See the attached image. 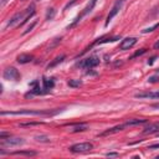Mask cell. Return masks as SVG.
<instances>
[{
  "instance_id": "1",
  "label": "cell",
  "mask_w": 159,
  "mask_h": 159,
  "mask_svg": "<svg viewBox=\"0 0 159 159\" xmlns=\"http://www.w3.org/2000/svg\"><path fill=\"white\" fill-rule=\"evenodd\" d=\"M59 111L50 112V111H31V109H25V111H13V112H1V116H51L57 113Z\"/></svg>"
},
{
  "instance_id": "2",
  "label": "cell",
  "mask_w": 159,
  "mask_h": 159,
  "mask_svg": "<svg viewBox=\"0 0 159 159\" xmlns=\"http://www.w3.org/2000/svg\"><path fill=\"white\" fill-rule=\"evenodd\" d=\"M93 149L92 143L90 142H83V143H77L70 147V152L72 153H85V152H90Z\"/></svg>"
},
{
  "instance_id": "3",
  "label": "cell",
  "mask_w": 159,
  "mask_h": 159,
  "mask_svg": "<svg viewBox=\"0 0 159 159\" xmlns=\"http://www.w3.org/2000/svg\"><path fill=\"white\" fill-rule=\"evenodd\" d=\"M98 65H100V59H98L97 56L87 57V59L82 60V61L78 63V66L82 67V69H93V67H96Z\"/></svg>"
},
{
  "instance_id": "4",
  "label": "cell",
  "mask_w": 159,
  "mask_h": 159,
  "mask_svg": "<svg viewBox=\"0 0 159 159\" xmlns=\"http://www.w3.org/2000/svg\"><path fill=\"white\" fill-rule=\"evenodd\" d=\"M3 77L5 80H9V81L10 80L11 81H19L20 80V73L15 67H7V69L4 70Z\"/></svg>"
},
{
  "instance_id": "5",
  "label": "cell",
  "mask_w": 159,
  "mask_h": 159,
  "mask_svg": "<svg viewBox=\"0 0 159 159\" xmlns=\"http://www.w3.org/2000/svg\"><path fill=\"white\" fill-rule=\"evenodd\" d=\"M96 3H97V0H91V3L88 4V5H87L86 7H85V9H83V11H82V13H81V15H78V16L76 18V19H75V21L72 22V24H71V25H69V26H67V29H71V28H73V26L75 25H76L77 24V22L80 21V20H81V19L83 18V16H85V15H87V14H88V13H91V11H92V9H93V7H94V5H96Z\"/></svg>"
},
{
  "instance_id": "6",
  "label": "cell",
  "mask_w": 159,
  "mask_h": 159,
  "mask_svg": "<svg viewBox=\"0 0 159 159\" xmlns=\"http://www.w3.org/2000/svg\"><path fill=\"white\" fill-rule=\"evenodd\" d=\"M122 3H123V0H117V1L115 3V5H113V7L111 9V11H109V14L107 15V20H106V25H108V24H109V21H111L112 19L115 18L116 15L119 13L121 7H122Z\"/></svg>"
},
{
  "instance_id": "7",
  "label": "cell",
  "mask_w": 159,
  "mask_h": 159,
  "mask_svg": "<svg viewBox=\"0 0 159 159\" xmlns=\"http://www.w3.org/2000/svg\"><path fill=\"white\" fill-rule=\"evenodd\" d=\"M137 44V37H126V39L122 40V42L119 45V50L122 51H126V50H129Z\"/></svg>"
},
{
  "instance_id": "8",
  "label": "cell",
  "mask_w": 159,
  "mask_h": 159,
  "mask_svg": "<svg viewBox=\"0 0 159 159\" xmlns=\"http://www.w3.org/2000/svg\"><path fill=\"white\" fill-rule=\"evenodd\" d=\"M126 127H129V126H128V123H127V122H124V123H122V124H118V126H116V127H113V128H109V129L104 131L101 135H107V134L117 133V132H119V131H123Z\"/></svg>"
},
{
  "instance_id": "9",
  "label": "cell",
  "mask_w": 159,
  "mask_h": 159,
  "mask_svg": "<svg viewBox=\"0 0 159 159\" xmlns=\"http://www.w3.org/2000/svg\"><path fill=\"white\" fill-rule=\"evenodd\" d=\"M24 143V139L22 138H6V139H4L3 138V144L4 146H20V144H22Z\"/></svg>"
},
{
  "instance_id": "10",
  "label": "cell",
  "mask_w": 159,
  "mask_h": 159,
  "mask_svg": "<svg viewBox=\"0 0 159 159\" xmlns=\"http://www.w3.org/2000/svg\"><path fill=\"white\" fill-rule=\"evenodd\" d=\"M137 98H159V91L157 92H143L135 94Z\"/></svg>"
},
{
  "instance_id": "11",
  "label": "cell",
  "mask_w": 159,
  "mask_h": 159,
  "mask_svg": "<svg viewBox=\"0 0 159 159\" xmlns=\"http://www.w3.org/2000/svg\"><path fill=\"white\" fill-rule=\"evenodd\" d=\"M32 55H29V54H21L18 56V62L19 63H29L32 61Z\"/></svg>"
},
{
  "instance_id": "12",
  "label": "cell",
  "mask_w": 159,
  "mask_h": 159,
  "mask_svg": "<svg viewBox=\"0 0 159 159\" xmlns=\"http://www.w3.org/2000/svg\"><path fill=\"white\" fill-rule=\"evenodd\" d=\"M42 83H44V88L46 90V91L52 90V88H54V86H55L54 78H46V77H44L42 78Z\"/></svg>"
},
{
  "instance_id": "13",
  "label": "cell",
  "mask_w": 159,
  "mask_h": 159,
  "mask_svg": "<svg viewBox=\"0 0 159 159\" xmlns=\"http://www.w3.org/2000/svg\"><path fill=\"white\" fill-rule=\"evenodd\" d=\"M66 59V56L65 55H61V56H57L56 59H54V61H51L50 63L47 65V70H50V69H52V67H55V66H57L59 63H61L63 60Z\"/></svg>"
},
{
  "instance_id": "14",
  "label": "cell",
  "mask_w": 159,
  "mask_h": 159,
  "mask_svg": "<svg viewBox=\"0 0 159 159\" xmlns=\"http://www.w3.org/2000/svg\"><path fill=\"white\" fill-rule=\"evenodd\" d=\"M11 154L14 156H28V157H32V156H36V152L34 150H18V152H13Z\"/></svg>"
},
{
  "instance_id": "15",
  "label": "cell",
  "mask_w": 159,
  "mask_h": 159,
  "mask_svg": "<svg viewBox=\"0 0 159 159\" xmlns=\"http://www.w3.org/2000/svg\"><path fill=\"white\" fill-rule=\"evenodd\" d=\"M158 131H159V126H158V124H150L149 127L144 128L143 133H144V134H150V133H154V132H158Z\"/></svg>"
},
{
  "instance_id": "16",
  "label": "cell",
  "mask_w": 159,
  "mask_h": 159,
  "mask_svg": "<svg viewBox=\"0 0 159 159\" xmlns=\"http://www.w3.org/2000/svg\"><path fill=\"white\" fill-rule=\"evenodd\" d=\"M69 86L70 87H80L82 86V81H80V80H70L69 81Z\"/></svg>"
},
{
  "instance_id": "17",
  "label": "cell",
  "mask_w": 159,
  "mask_h": 159,
  "mask_svg": "<svg viewBox=\"0 0 159 159\" xmlns=\"http://www.w3.org/2000/svg\"><path fill=\"white\" fill-rule=\"evenodd\" d=\"M86 129H87V126H85V124H80V126L73 128L72 132H73V133H77V132H83V131H86Z\"/></svg>"
},
{
  "instance_id": "18",
  "label": "cell",
  "mask_w": 159,
  "mask_h": 159,
  "mask_svg": "<svg viewBox=\"0 0 159 159\" xmlns=\"http://www.w3.org/2000/svg\"><path fill=\"white\" fill-rule=\"evenodd\" d=\"M157 28H159V22L158 24H154L153 26H150V28H147V29H144V30H142V32L143 34H147V32H152V31H154Z\"/></svg>"
},
{
  "instance_id": "19",
  "label": "cell",
  "mask_w": 159,
  "mask_h": 159,
  "mask_svg": "<svg viewBox=\"0 0 159 159\" xmlns=\"http://www.w3.org/2000/svg\"><path fill=\"white\" fill-rule=\"evenodd\" d=\"M35 139H36V141H39V142H45V143L50 142V138L46 137V135H36Z\"/></svg>"
},
{
  "instance_id": "20",
  "label": "cell",
  "mask_w": 159,
  "mask_h": 159,
  "mask_svg": "<svg viewBox=\"0 0 159 159\" xmlns=\"http://www.w3.org/2000/svg\"><path fill=\"white\" fill-rule=\"evenodd\" d=\"M55 9H49V11H47V14H46V20H51L52 18L55 16Z\"/></svg>"
},
{
  "instance_id": "21",
  "label": "cell",
  "mask_w": 159,
  "mask_h": 159,
  "mask_svg": "<svg viewBox=\"0 0 159 159\" xmlns=\"http://www.w3.org/2000/svg\"><path fill=\"white\" fill-rule=\"evenodd\" d=\"M37 124H41L40 122H30V123H21V127H30V126H37Z\"/></svg>"
},
{
  "instance_id": "22",
  "label": "cell",
  "mask_w": 159,
  "mask_h": 159,
  "mask_svg": "<svg viewBox=\"0 0 159 159\" xmlns=\"http://www.w3.org/2000/svg\"><path fill=\"white\" fill-rule=\"evenodd\" d=\"M146 51H147L146 49H142L141 51H137L133 56H131V59H134V57H137V56H141V55H143V54H146Z\"/></svg>"
},
{
  "instance_id": "23",
  "label": "cell",
  "mask_w": 159,
  "mask_h": 159,
  "mask_svg": "<svg viewBox=\"0 0 159 159\" xmlns=\"http://www.w3.org/2000/svg\"><path fill=\"white\" fill-rule=\"evenodd\" d=\"M35 25H36V21H34V22H32V24H31V25H30V26H29V28H28V29H26V30H25V31H24V35H26V34H29L30 31H31V30H32L34 28H35Z\"/></svg>"
},
{
  "instance_id": "24",
  "label": "cell",
  "mask_w": 159,
  "mask_h": 159,
  "mask_svg": "<svg viewBox=\"0 0 159 159\" xmlns=\"http://www.w3.org/2000/svg\"><path fill=\"white\" fill-rule=\"evenodd\" d=\"M148 81H149L150 83H156V82L159 81V77H158V76H152V77L148 78Z\"/></svg>"
},
{
  "instance_id": "25",
  "label": "cell",
  "mask_w": 159,
  "mask_h": 159,
  "mask_svg": "<svg viewBox=\"0 0 159 159\" xmlns=\"http://www.w3.org/2000/svg\"><path fill=\"white\" fill-rule=\"evenodd\" d=\"M76 3H77V0H72V1H70L69 4H66L63 9H65V10H67V9H69V7H71L72 5H75V4H76Z\"/></svg>"
},
{
  "instance_id": "26",
  "label": "cell",
  "mask_w": 159,
  "mask_h": 159,
  "mask_svg": "<svg viewBox=\"0 0 159 159\" xmlns=\"http://www.w3.org/2000/svg\"><path fill=\"white\" fill-rule=\"evenodd\" d=\"M148 148H149V149H158V148H159V143H157V144H152V146H149Z\"/></svg>"
},
{
  "instance_id": "27",
  "label": "cell",
  "mask_w": 159,
  "mask_h": 159,
  "mask_svg": "<svg viewBox=\"0 0 159 159\" xmlns=\"http://www.w3.org/2000/svg\"><path fill=\"white\" fill-rule=\"evenodd\" d=\"M107 157H118V153H107Z\"/></svg>"
},
{
  "instance_id": "28",
  "label": "cell",
  "mask_w": 159,
  "mask_h": 159,
  "mask_svg": "<svg viewBox=\"0 0 159 159\" xmlns=\"http://www.w3.org/2000/svg\"><path fill=\"white\" fill-rule=\"evenodd\" d=\"M7 1H9V0H0V4H1V6H4Z\"/></svg>"
},
{
  "instance_id": "29",
  "label": "cell",
  "mask_w": 159,
  "mask_h": 159,
  "mask_svg": "<svg viewBox=\"0 0 159 159\" xmlns=\"http://www.w3.org/2000/svg\"><path fill=\"white\" fill-rule=\"evenodd\" d=\"M154 49H156V50H158V49H159V40L157 41L156 44H154Z\"/></svg>"
},
{
  "instance_id": "30",
  "label": "cell",
  "mask_w": 159,
  "mask_h": 159,
  "mask_svg": "<svg viewBox=\"0 0 159 159\" xmlns=\"http://www.w3.org/2000/svg\"><path fill=\"white\" fill-rule=\"evenodd\" d=\"M154 60H156V57H152V59H150L149 61H148V65H152V63L154 62Z\"/></svg>"
},
{
  "instance_id": "31",
  "label": "cell",
  "mask_w": 159,
  "mask_h": 159,
  "mask_svg": "<svg viewBox=\"0 0 159 159\" xmlns=\"http://www.w3.org/2000/svg\"><path fill=\"white\" fill-rule=\"evenodd\" d=\"M157 159H159V156H158V157H157Z\"/></svg>"
},
{
  "instance_id": "32",
  "label": "cell",
  "mask_w": 159,
  "mask_h": 159,
  "mask_svg": "<svg viewBox=\"0 0 159 159\" xmlns=\"http://www.w3.org/2000/svg\"><path fill=\"white\" fill-rule=\"evenodd\" d=\"M123 1H126V0H123Z\"/></svg>"
}]
</instances>
